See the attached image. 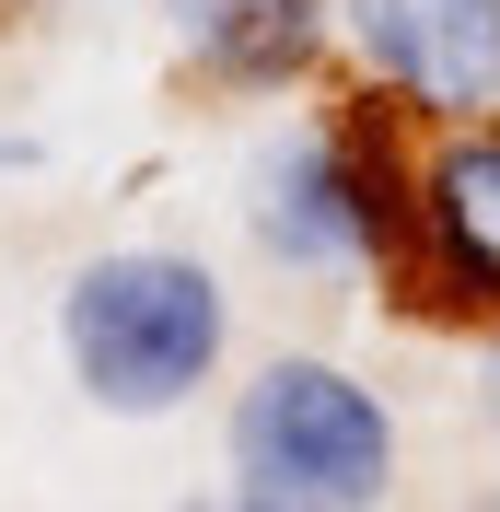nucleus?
Segmentation results:
<instances>
[{"label":"nucleus","mask_w":500,"mask_h":512,"mask_svg":"<svg viewBox=\"0 0 500 512\" xmlns=\"http://www.w3.org/2000/svg\"><path fill=\"white\" fill-rule=\"evenodd\" d=\"M187 512H245V501H233V489H221V501H187Z\"/></svg>","instance_id":"6e6552de"},{"label":"nucleus","mask_w":500,"mask_h":512,"mask_svg":"<svg viewBox=\"0 0 500 512\" xmlns=\"http://www.w3.org/2000/svg\"><path fill=\"white\" fill-rule=\"evenodd\" d=\"M59 361L82 384V408L175 419L233 361V291L187 245H105L59 280Z\"/></svg>","instance_id":"f257e3e1"},{"label":"nucleus","mask_w":500,"mask_h":512,"mask_svg":"<svg viewBox=\"0 0 500 512\" xmlns=\"http://www.w3.org/2000/svg\"><path fill=\"white\" fill-rule=\"evenodd\" d=\"M245 222H256V245L280 256V268H303V280L373 268V245H361V187H349V140H338V117H303L291 140H268Z\"/></svg>","instance_id":"423d86ee"},{"label":"nucleus","mask_w":500,"mask_h":512,"mask_svg":"<svg viewBox=\"0 0 500 512\" xmlns=\"http://www.w3.org/2000/svg\"><path fill=\"white\" fill-rule=\"evenodd\" d=\"M477 419L500 431V338H489V373H477Z\"/></svg>","instance_id":"0eeeda50"},{"label":"nucleus","mask_w":500,"mask_h":512,"mask_svg":"<svg viewBox=\"0 0 500 512\" xmlns=\"http://www.w3.org/2000/svg\"><path fill=\"white\" fill-rule=\"evenodd\" d=\"M338 47L419 128L500 105V0H338Z\"/></svg>","instance_id":"20e7f679"},{"label":"nucleus","mask_w":500,"mask_h":512,"mask_svg":"<svg viewBox=\"0 0 500 512\" xmlns=\"http://www.w3.org/2000/svg\"><path fill=\"white\" fill-rule=\"evenodd\" d=\"M221 489L245 512H384L396 501V408L326 350L256 361L221 408Z\"/></svg>","instance_id":"f03ea898"},{"label":"nucleus","mask_w":500,"mask_h":512,"mask_svg":"<svg viewBox=\"0 0 500 512\" xmlns=\"http://www.w3.org/2000/svg\"><path fill=\"white\" fill-rule=\"evenodd\" d=\"M163 35L198 94H303L338 47V0H163Z\"/></svg>","instance_id":"39448f33"},{"label":"nucleus","mask_w":500,"mask_h":512,"mask_svg":"<svg viewBox=\"0 0 500 512\" xmlns=\"http://www.w3.org/2000/svg\"><path fill=\"white\" fill-rule=\"evenodd\" d=\"M396 303L500 338V105L419 128V233H407Z\"/></svg>","instance_id":"7ed1b4c3"},{"label":"nucleus","mask_w":500,"mask_h":512,"mask_svg":"<svg viewBox=\"0 0 500 512\" xmlns=\"http://www.w3.org/2000/svg\"><path fill=\"white\" fill-rule=\"evenodd\" d=\"M466 512H500V489H489V501H466Z\"/></svg>","instance_id":"1a4fd4ad"}]
</instances>
